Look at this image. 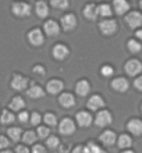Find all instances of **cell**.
I'll return each instance as SVG.
<instances>
[{
    "instance_id": "cell-17",
    "label": "cell",
    "mask_w": 142,
    "mask_h": 153,
    "mask_svg": "<svg viewBox=\"0 0 142 153\" xmlns=\"http://www.w3.org/2000/svg\"><path fill=\"white\" fill-rule=\"evenodd\" d=\"M46 88H48V92H49V93H52V95H56V93L61 92V89L64 88V85H63V82H61V81L53 79V81H50V82H49Z\"/></svg>"
},
{
    "instance_id": "cell-24",
    "label": "cell",
    "mask_w": 142,
    "mask_h": 153,
    "mask_svg": "<svg viewBox=\"0 0 142 153\" xmlns=\"http://www.w3.org/2000/svg\"><path fill=\"white\" fill-rule=\"evenodd\" d=\"M24 106H25V102L22 100L20 96H16V97H13L11 103H10V109L11 110H21V109H24Z\"/></svg>"
},
{
    "instance_id": "cell-26",
    "label": "cell",
    "mask_w": 142,
    "mask_h": 153,
    "mask_svg": "<svg viewBox=\"0 0 142 153\" xmlns=\"http://www.w3.org/2000/svg\"><path fill=\"white\" fill-rule=\"evenodd\" d=\"M97 14L102 17H110L112 16V7L109 4H100L97 7Z\"/></svg>"
},
{
    "instance_id": "cell-29",
    "label": "cell",
    "mask_w": 142,
    "mask_h": 153,
    "mask_svg": "<svg viewBox=\"0 0 142 153\" xmlns=\"http://www.w3.org/2000/svg\"><path fill=\"white\" fill-rule=\"evenodd\" d=\"M7 132H8V137L11 138L14 142H17V141H18V139L21 138V132H22V131H21L20 128H16V127H13V128L8 129Z\"/></svg>"
},
{
    "instance_id": "cell-30",
    "label": "cell",
    "mask_w": 142,
    "mask_h": 153,
    "mask_svg": "<svg viewBox=\"0 0 142 153\" xmlns=\"http://www.w3.org/2000/svg\"><path fill=\"white\" fill-rule=\"evenodd\" d=\"M128 49H130V50H131L132 53H138V52H141L142 45L139 43L138 40L131 39V40H128Z\"/></svg>"
},
{
    "instance_id": "cell-5",
    "label": "cell",
    "mask_w": 142,
    "mask_h": 153,
    "mask_svg": "<svg viewBox=\"0 0 142 153\" xmlns=\"http://www.w3.org/2000/svg\"><path fill=\"white\" fill-rule=\"evenodd\" d=\"M59 129L63 135H71L75 131V124L71 118H64L59 125Z\"/></svg>"
},
{
    "instance_id": "cell-45",
    "label": "cell",
    "mask_w": 142,
    "mask_h": 153,
    "mask_svg": "<svg viewBox=\"0 0 142 153\" xmlns=\"http://www.w3.org/2000/svg\"><path fill=\"white\" fill-rule=\"evenodd\" d=\"M135 35H137V38H138V39H141V40H142V29L137 31V32H135Z\"/></svg>"
},
{
    "instance_id": "cell-14",
    "label": "cell",
    "mask_w": 142,
    "mask_h": 153,
    "mask_svg": "<svg viewBox=\"0 0 142 153\" xmlns=\"http://www.w3.org/2000/svg\"><path fill=\"white\" fill-rule=\"evenodd\" d=\"M103 106H105V100H103L99 95H94V96L88 100V107H89L91 110H99V109H102Z\"/></svg>"
},
{
    "instance_id": "cell-39",
    "label": "cell",
    "mask_w": 142,
    "mask_h": 153,
    "mask_svg": "<svg viewBox=\"0 0 142 153\" xmlns=\"http://www.w3.org/2000/svg\"><path fill=\"white\" fill-rule=\"evenodd\" d=\"M10 145L8 143V139L6 137H0V149H4V148H7Z\"/></svg>"
},
{
    "instance_id": "cell-7",
    "label": "cell",
    "mask_w": 142,
    "mask_h": 153,
    "mask_svg": "<svg viewBox=\"0 0 142 153\" xmlns=\"http://www.w3.org/2000/svg\"><path fill=\"white\" fill-rule=\"evenodd\" d=\"M28 39H29V42H31L33 46H41V45H43V40H45V38H43V33H42L41 29L36 28V29L29 31Z\"/></svg>"
},
{
    "instance_id": "cell-8",
    "label": "cell",
    "mask_w": 142,
    "mask_h": 153,
    "mask_svg": "<svg viewBox=\"0 0 142 153\" xmlns=\"http://www.w3.org/2000/svg\"><path fill=\"white\" fill-rule=\"evenodd\" d=\"M61 25H63L64 31H71V29H74L77 27V18L73 14H65L61 18Z\"/></svg>"
},
{
    "instance_id": "cell-9",
    "label": "cell",
    "mask_w": 142,
    "mask_h": 153,
    "mask_svg": "<svg viewBox=\"0 0 142 153\" xmlns=\"http://www.w3.org/2000/svg\"><path fill=\"white\" fill-rule=\"evenodd\" d=\"M28 86V79L24 78L22 75H14L11 81V88L16 91H24Z\"/></svg>"
},
{
    "instance_id": "cell-35",
    "label": "cell",
    "mask_w": 142,
    "mask_h": 153,
    "mask_svg": "<svg viewBox=\"0 0 142 153\" xmlns=\"http://www.w3.org/2000/svg\"><path fill=\"white\" fill-rule=\"evenodd\" d=\"M48 146L50 149H54L59 146V138L57 137H49L48 138Z\"/></svg>"
},
{
    "instance_id": "cell-13",
    "label": "cell",
    "mask_w": 142,
    "mask_h": 153,
    "mask_svg": "<svg viewBox=\"0 0 142 153\" xmlns=\"http://www.w3.org/2000/svg\"><path fill=\"white\" fill-rule=\"evenodd\" d=\"M53 56L56 57L57 60H64L65 57L68 56V49L64 45H56L53 49Z\"/></svg>"
},
{
    "instance_id": "cell-18",
    "label": "cell",
    "mask_w": 142,
    "mask_h": 153,
    "mask_svg": "<svg viewBox=\"0 0 142 153\" xmlns=\"http://www.w3.org/2000/svg\"><path fill=\"white\" fill-rule=\"evenodd\" d=\"M116 134L113 131H105V132L100 135V141L107 146H112L113 143H116Z\"/></svg>"
},
{
    "instance_id": "cell-12",
    "label": "cell",
    "mask_w": 142,
    "mask_h": 153,
    "mask_svg": "<svg viewBox=\"0 0 142 153\" xmlns=\"http://www.w3.org/2000/svg\"><path fill=\"white\" fill-rule=\"evenodd\" d=\"M113 7L118 16H123V14H126L130 10V4L127 3V0H114Z\"/></svg>"
},
{
    "instance_id": "cell-20",
    "label": "cell",
    "mask_w": 142,
    "mask_h": 153,
    "mask_svg": "<svg viewBox=\"0 0 142 153\" xmlns=\"http://www.w3.org/2000/svg\"><path fill=\"white\" fill-rule=\"evenodd\" d=\"M75 91H77V93L80 96H86L91 91L89 82H86V81H80L77 84V86H75Z\"/></svg>"
},
{
    "instance_id": "cell-4",
    "label": "cell",
    "mask_w": 142,
    "mask_h": 153,
    "mask_svg": "<svg viewBox=\"0 0 142 153\" xmlns=\"http://www.w3.org/2000/svg\"><path fill=\"white\" fill-rule=\"evenodd\" d=\"M126 21L128 27L131 28H138L139 25L142 24V14L138 11H131L128 16L126 17Z\"/></svg>"
},
{
    "instance_id": "cell-2",
    "label": "cell",
    "mask_w": 142,
    "mask_h": 153,
    "mask_svg": "<svg viewBox=\"0 0 142 153\" xmlns=\"http://www.w3.org/2000/svg\"><path fill=\"white\" fill-rule=\"evenodd\" d=\"M112 121H113L112 114H110L107 110H102V111H99V113L96 114L95 124H96L97 127H106V125L112 124Z\"/></svg>"
},
{
    "instance_id": "cell-27",
    "label": "cell",
    "mask_w": 142,
    "mask_h": 153,
    "mask_svg": "<svg viewBox=\"0 0 142 153\" xmlns=\"http://www.w3.org/2000/svg\"><path fill=\"white\" fill-rule=\"evenodd\" d=\"M0 121L3 124H11V123H14V114L10 113L8 110H4L1 113V117H0Z\"/></svg>"
},
{
    "instance_id": "cell-47",
    "label": "cell",
    "mask_w": 142,
    "mask_h": 153,
    "mask_svg": "<svg viewBox=\"0 0 142 153\" xmlns=\"http://www.w3.org/2000/svg\"><path fill=\"white\" fill-rule=\"evenodd\" d=\"M1 153H13V152H10V150H3Z\"/></svg>"
},
{
    "instance_id": "cell-42",
    "label": "cell",
    "mask_w": 142,
    "mask_h": 153,
    "mask_svg": "<svg viewBox=\"0 0 142 153\" xmlns=\"http://www.w3.org/2000/svg\"><path fill=\"white\" fill-rule=\"evenodd\" d=\"M134 85H135V88L138 89V91H142V76H138V78L135 79Z\"/></svg>"
},
{
    "instance_id": "cell-28",
    "label": "cell",
    "mask_w": 142,
    "mask_h": 153,
    "mask_svg": "<svg viewBox=\"0 0 142 153\" xmlns=\"http://www.w3.org/2000/svg\"><path fill=\"white\" fill-rule=\"evenodd\" d=\"M50 3L54 8L57 10H64V8L68 7V0H50Z\"/></svg>"
},
{
    "instance_id": "cell-43",
    "label": "cell",
    "mask_w": 142,
    "mask_h": 153,
    "mask_svg": "<svg viewBox=\"0 0 142 153\" xmlns=\"http://www.w3.org/2000/svg\"><path fill=\"white\" fill-rule=\"evenodd\" d=\"M73 153H86L85 146H78V148H75V149L73 150Z\"/></svg>"
},
{
    "instance_id": "cell-22",
    "label": "cell",
    "mask_w": 142,
    "mask_h": 153,
    "mask_svg": "<svg viewBox=\"0 0 142 153\" xmlns=\"http://www.w3.org/2000/svg\"><path fill=\"white\" fill-rule=\"evenodd\" d=\"M35 11H36V14L41 18H45V17H48L49 14V7H48V4L45 3V1H38L36 6H35Z\"/></svg>"
},
{
    "instance_id": "cell-32",
    "label": "cell",
    "mask_w": 142,
    "mask_h": 153,
    "mask_svg": "<svg viewBox=\"0 0 142 153\" xmlns=\"http://www.w3.org/2000/svg\"><path fill=\"white\" fill-rule=\"evenodd\" d=\"M85 149H86V153H105V150L102 149V148H99L94 142H89V143L85 146Z\"/></svg>"
},
{
    "instance_id": "cell-34",
    "label": "cell",
    "mask_w": 142,
    "mask_h": 153,
    "mask_svg": "<svg viewBox=\"0 0 142 153\" xmlns=\"http://www.w3.org/2000/svg\"><path fill=\"white\" fill-rule=\"evenodd\" d=\"M49 128H46V127H39L38 128V137L41 138V139H45V138H49Z\"/></svg>"
},
{
    "instance_id": "cell-33",
    "label": "cell",
    "mask_w": 142,
    "mask_h": 153,
    "mask_svg": "<svg viewBox=\"0 0 142 153\" xmlns=\"http://www.w3.org/2000/svg\"><path fill=\"white\" fill-rule=\"evenodd\" d=\"M45 123L48 125H54L57 124V120H56V116L54 114H52V113H48V114H45Z\"/></svg>"
},
{
    "instance_id": "cell-49",
    "label": "cell",
    "mask_w": 142,
    "mask_h": 153,
    "mask_svg": "<svg viewBox=\"0 0 142 153\" xmlns=\"http://www.w3.org/2000/svg\"><path fill=\"white\" fill-rule=\"evenodd\" d=\"M141 110H142V106H141Z\"/></svg>"
},
{
    "instance_id": "cell-48",
    "label": "cell",
    "mask_w": 142,
    "mask_h": 153,
    "mask_svg": "<svg viewBox=\"0 0 142 153\" xmlns=\"http://www.w3.org/2000/svg\"><path fill=\"white\" fill-rule=\"evenodd\" d=\"M139 6H141V8H142V0H141V3H139Z\"/></svg>"
},
{
    "instance_id": "cell-3",
    "label": "cell",
    "mask_w": 142,
    "mask_h": 153,
    "mask_svg": "<svg viewBox=\"0 0 142 153\" xmlns=\"http://www.w3.org/2000/svg\"><path fill=\"white\" fill-rule=\"evenodd\" d=\"M99 28L105 35H113L117 31V22L114 20H105L99 24Z\"/></svg>"
},
{
    "instance_id": "cell-46",
    "label": "cell",
    "mask_w": 142,
    "mask_h": 153,
    "mask_svg": "<svg viewBox=\"0 0 142 153\" xmlns=\"http://www.w3.org/2000/svg\"><path fill=\"white\" fill-rule=\"evenodd\" d=\"M123 153H134V152H132V150H124Z\"/></svg>"
},
{
    "instance_id": "cell-31",
    "label": "cell",
    "mask_w": 142,
    "mask_h": 153,
    "mask_svg": "<svg viewBox=\"0 0 142 153\" xmlns=\"http://www.w3.org/2000/svg\"><path fill=\"white\" fill-rule=\"evenodd\" d=\"M22 141H24L25 143H35V141H36V134L33 132V131H27V132L24 134V137H22Z\"/></svg>"
},
{
    "instance_id": "cell-37",
    "label": "cell",
    "mask_w": 142,
    "mask_h": 153,
    "mask_svg": "<svg viewBox=\"0 0 142 153\" xmlns=\"http://www.w3.org/2000/svg\"><path fill=\"white\" fill-rule=\"evenodd\" d=\"M39 123H41V116H39L38 113H33L32 116H31V124H32V125H38Z\"/></svg>"
},
{
    "instance_id": "cell-38",
    "label": "cell",
    "mask_w": 142,
    "mask_h": 153,
    "mask_svg": "<svg viewBox=\"0 0 142 153\" xmlns=\"http://www.w3.org/2000/svg\"><path fill=\"white\" fill-rule=\"evenodd\" d=\"M28 118H29V114L27 113V111H21V113L18 114V120H20L21 123H28Z\"/></svg>"
},
{
    "instance_id": "cell-23",
    "label": "cell",
    "mask_w": 142,
    "mask_h": 153,
    "mask_svg": "<svg viewBox=\"0 0 142 153\" xmlns=\"http://www.w3.org/2000/svg\"><path fill=\"white\" fill-rule=\"evenodd\" d=\"M84 16H85L88 20H95L97 17V7L95 4H88V6L84 8Z\"/></svg>"
},
{
    "instance_id": "cell-19",
    "label": "cell",
    "mask_w": 142,
    "mask_h": 153,
    "mask_svg": "<svg viewBox=\"0 0 142 153\" xmlns=\"http://www.w3.org/2000/svg\"><path fill=\"white\" fill-rule=\"evenodd\" d=\"M59 102L63 107H73L74 103H75V99L71 93H63L60 97H59Z\"/></svg>"
},
{
    "instance_id": "cell-15",
    "label": "cell",
    "mask_w": 142,
    "mask_h": 153,
    "mask_svg": "<svg viewBox=\"0 0 142 153\" xmlns=\"http://www.w3.org/2000/svg\"><path fill=\"white\" fill-rule=\"evenodd\" d=\"M127 128H128V131L130 132H132L134 135H141L142 134V121L137 120V118H134V120H131L128 124H127Z\"/></svg>"
},
{
    "instance_id": "cell-21",
    "label": "cell",
    "mask_w": 142,
    "mask_h": 153,
    "mask_svg": "<svg viewBox=\"0 0 142 153\" xmlns=\"http://www.w3.org/2000/svg\"><path fill=\"white\" fill-rule=\"evenodd\" d=\"M27 95L29 97H32V99H39V97H43L45 96V92H43V89L41 86H38V85H33L31 88L27 91Z\"/></svg>"
},
{
    "instance_id": "cell-11",
    "label": "cell",
    "mask_w": 142,
    "mask_h": 153,
    "mask_svg": "<svg viewBox=\"0 0 142 153\" xmlns=\"http://www.w3.org/2000/svg\"><path fill=\"white\" fill-rule=\"evenodd\" d=\"M77 123L80 127H89L92 124V116L86 111H80L77 114Z\"/></svg>"
},
{
    "instance_id": "cell-41",
    "label": "cell",
    "mask_w": 142,
    "mask_h": 153,
    "mask_svg": "<svg viewBox=\"0 0 142 153\" xmlns=\"http://www.w3.org/2000/svg\"><path fill=\"white\" fill-rule=\"evenodd\" d=\"M16 153H29V150H28V148L27 146H17L16 148Z\"/></svg>"
},
{
    "instance_id": "cell-25",
    "label": "cell",
    "mask_w": 142,
    "mask_h": 153,
    "mask_svg": "<svg viewBox=\"0 0 142 153\" xmlns=\"http://www.w3.org/2000/svg\"><path fill=\"white\" fill-rule=\"evenodd\" d=\"M118 148H121V149H127V148H130L132 145V141H131V138L128 135H121V137L118 138Z\"/></svg>"
},
{
    "instance_id": "cell-1",
    "label": "cell",
    "mask_w": 142,
    "mask_h": 153,
    "mask_svg": "<svg viewBox=\"0 0 142 153\" xmlns=\"http://www.w3.org/2000/svg\"><path fill=\"white\" fill-rule=\"evenodd\" d=\"M13 13L17 17H27L31 14V7H29V4L24 3V1H17L13 4Z\"/></svg>"
},
{
    "instance_id": "cell-36",
    "label": "cell",
    "mask_w": 142,
    "mask_h": 153,
    "mask_svg": "<svg viewBox=\"0 0 142 153\" xmlns=\"http://www.w3.org/2000/svg\"><path fill=\"white\" fill-rule=\"evenodd\" d=\"M100 73L103 76H112L113 75V68H112L110 65H105V67H102Z\"/></svg>"
},
{
    "instance_id": "cell-40",
    "label": "cell",
    "mask_w": 142,
    "mask_h": 153,
    "mask_svg": "<svg viewBox=\"0 0 142 153\" xmlns=\"http://www.w3.org/2000/svg\"><path fill=\"white\" fill-rule=\"evenodd\" d=\"M32 153H46V149L42 145H35L32 149Z\"/></svg>"
},
{
    "instance_id": "cell-10",
    "label": "cell",
    "mask_w": 142,
    "mask_h": 153,
    "mask_svg": "<svg viewBox=\"0 0 142 153\" xmlns=\"http://www.w3.org/2000/svg\"><path fill=\"white\" fill-rule=\"evenodd\" d=\"M45 32L49 36H57L60 32V27L56 21H46L45 22Z\"/></svg>"
},
{
    "instance_id": "cell-6",
    "label": "cell",
    "mask_w": 142,
    "mask_h": 153,
    "mask_svg": "<svg viewBox=\"0 0 142 153\" xmlns=\"http://www.w3.org/2000/svg\"><path fill=\"white\" fill-rule=\"evenodd\" d=\"M141 71H142V64L139 63L138 60H130V61H127V64H126V73L128 74V75H131V76L138 75Z\"/></svg>"
},
{
    "instance_id": "cell-16",
    "label": "cell",
    "mask_w": 142,
    "mask_h": 153,
    "mask_svg": "<svg viewBox=\"0 0 142 153\" xmlns=\"http://www.w3.org/2000/svg\"><path fill=\"white\" fill-rule=\"evenodd\" d=\"M112 86H113L114 91L117 92H126L128 89V81L126 78H116V79L112 82Z\"/></svg>"
},
{
    "instance_id": "cell-44",
    "label": "cell",
    "mask_w": 142,
    "mask_h": 153,
    "mask_svg": "<svg viewBox=\"0 0 142 153\" xmlns=\"http://www.w3.org/2000/svg\"><path fill=\"white\" fill-rule=\"evenodd\" d=\"M33 71H35V73H39V74H42V75L45 74V70L42 68V67H35V68H33Z\"/></svg>"
}]
</instances>
